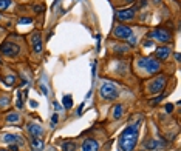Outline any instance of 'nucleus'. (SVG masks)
<instances>
[{"mask_svg":"<svg viewBox=\"0 0 181 151\" xmlns=\"http://www.w3.org/2000/svg\"><path fill=\"white\" fill-rule=\"evenodd\" d=\"M155 54H156L158 59H167L169 54H170V48L169 46H160V48H156Z\"/></svg>","mask_w":181,"mask_h":151,"instance_id":"f8f14e48","label":"nucleus"},{"mask_svg":"<svg viewBox=\"0 0 181 151\" xmlns=\"http://www.w3.org/2000/svg\"><path fill=\"white\" fill-rule=\"evenodd\" d=\"M0 51H2V54H5V56H8V57H14V56L19 54L20 48H19L16 43H12V42H5V43L0 46Z\"/></svg>","mask_w":181,"mask_h":151,"instance_id":"0eeeda50","label":"nucleus"},{"mask_svg":"<svg viewBox=\"0 0 181 151\" xmlns=\"http://www.w3.org/2000/svg\"><path fill=\"white\" fill-rule=\"evenodd\" d=\"M166 77L164 76H158V77H155L149 85H147V88H149V93H161L163 91V88L166 86Z\"/></svg>","mask_w":181,"mask_h":151,"instance_id":"39448f33","label":"nucleus"},{"mask_svg":"<svg viewBox=\"0 0 181 151\" xmlns=\"http://www.w3.org/2000/svg\"><path fill=\"white\" fill-rule=\"evenodd\" d=\"M33 9H34V11H37V12H42V11H44V8H42V6H33Z\"/></svg>","mask_w":181,"mask_h":151,"instance_id":"b1692460","label":"nucleus"},{"mask_svg":"<svg viewBox=\"0 0 181 151\" xmlns=\"http://www.w3.org/2000/svg\"><path fill=\"white\" fill-rule=\"evenodd\" d=\"M8 151H19V148H17V145H16V144H11V145H9V148H8Z\"/></svg>","mask_w":181,"mask_h":151,"instance_id":"4be33fe9","label":"nucleus"},{"mask_svg":"<svg viewBox=\"0 0 181 151\" xmlns=\"http://www.w3.org/2000/svg\"><path fill=\"white\" fill-rule=\"evenodd\" d=\"M172 110H174L172 105H166V111H170V113H172Z\"/></svg>","mask_w":181,"mask_h":151,"instance_id":"bb28decb","label":"nucleus"},{"mask_svg":"<svg viewBox=\"0 0 181 151\" xmlns=\"http://www.w3.org/2000/svg\"><path fill=\"white\" fill-rule=\"evenodd\" d=\"M26 130H28V133H30L33 137H39V136H42V134H44L42 126H40V125H37V123H28Z\"/></svg>","mask_w":181,"mask_h":151,"instance_id":"9d476101","label":"nucleus"},{"mask_svg":"<svg viewBox=\"0 0 181 151\" xmlns=\"http://www.w3.org/2000/svg\"><path fill=\"white\" fill-rule=\"evenodd\" d=\"M57 119H59V116H57V114H54V116H53V119H51V126H56Z\"/></svg>","mask_w":181,"mask_h":151,"instance_id":"412c9836","label":"nucleus"},{"mask_svg":"<svg viewBox=\"0 0 181 151\" xmlns=\"http://www.w3.org/2000/svg\"><path fill=\"white\" fill-rule=\"evenodd\" d=\"M33 22V19H30V17H20L19 19V23L20 25H26V23H31Z\"/></svg>","mask_w":181,"mask_h":151,"instance_id":"aec40b11","label":"nucleus"},{"mask_svg":"<svg viewBox=\"0 0 181 151\" xmlns=\"http://www.w3.org/2000/svg\"><path fill=\"white\" fill-rule=\"evenodd\" d=\"M149 37L155 39V40H158V42H161V43H169V42L172 40V34H170L166 28H156V30H153V31L149 34Z\"/></svg>","mask_w":181,"mask_h":151,"instance_id":"20e7f679","label":"nucleus"},{"mask_svg":"<svg viewBox=\"0 0 181 151\" xmlns=\"http://www.w3.org/2000/svg\"><path fill=\"white\" fill-rule=\"evenodd\" d=\"M132 34H133V30L130 26H126V25H119L113 30V36L119 40H127Z\"/></svg>","mask_w":181,"mask_h":151,"instance_id":"423d86ee","label":"nucleus"},{"mask_svg":"<svg viewBox=\"0 0 181 151\" xmlns=\"http://www.w3.org/2000/svg\"><path fill=\"white\" fill-rule=\"evenodd\" d=\"M31 150L33 151H42L44 150V140L39 137H33L31 140Z\"/></svg>","mask_w":181,"mask_h":151,"instance_id":"ddd939ff","label":"nucleus"},{"mask_svg":"<svg viewBox=\"0 0 181 151\" xmlns=\"http://www.w3.org/2000/svg\"><path fill=\"white\" fill-rule=\"evenodd\" d=\"M62 150L64 151H74L76 150V144L71 142V140H70V142H64V144H62Z\"/></svg>","mask_w":181,"mask_h":151,"instance_id":"f3484780","label":"nucleus"},{"mask_svg":"<svg viewBox=\"0 0 181 151\" xmlns=\"http://www.w3.org/2000/svg\"><path fill=\"white\" fill-rule=\"evenodd\" d=\"M0 151H3V150H0Z\"/></svg>","mask_w":181,"mask_h":151,"instance_id":"c85d7f7f","label":"nucleus"},{"mask_svg":"<svg viewBox=\"0 0 181 151\" xmlns=\"http://www.w3.org/2000/svg\"><path fill=\"white\" fill-rule=\"evenodd\" d=\"M135 9L133 8H129V9H121V11H118L116 12V19L119 20V22H130V20H133L135 19Z\"/></svg>","mask_w":181,"mask_h":151,"instance_id":"6e6552de","label":"nucleus"},{"mask_svg":"<svg viewBox=\"0 0 181 151\" xmlns=\"http://www.w3.org/2000/svg\"><path fill=\"white\" fill-rule=\"evenodd\" d=\"M62 103H64V108H65V110H70V108L73 107V97H71L70 94H65Z\"/></svg>","mask_w":181,"mask_h":151,"instance_id":"2eb2a0df","label":"nucleus"},{"mask_svg":"<svg viewBox=\"0 0 181 151\" xmlns=\"http://www.w3.org/2000/svg\"><path fill=\"white\" fill-rule=\"evenodd\" d=\"M101 96H102V99H105V100H115V99H118V96H119L118 86H116L113 82L104 80L102 85H101Z\"/></svg>","mask_w":181,"mask_h":151,"instance_id":"f03ea898","label":"nucleus"},{"mask_svg":"<svg viewBox=\"0 0 181 151\" xmlns=\"http://www.w3.org/2000/svg\"><path fill=\"white\" fill-rule=\"evenodd\" d=\"M132 2H135V0H126V3H132Z\"/></svg>","mask_w":181,"mask_h":151,"instance_id":"cd10ccee","label":"nucleus"},{"mask_svg":"<svg viewBox=\"0 0 181 151\" xmlns=\"http://www.w3.org/2000/svg\"><path fill=\"white\" fill-rule=\"evenodd\" d=\"M9 5H11V0H0V11L2 9H6Z\"/></svg>","mask_w":181,"mask_h":151,"instance_id":"6ab92c4d","label":"nucleus"},{"mask_svg":"<svg viewBox=\"0 0 181 151\" xmlns=\"http://www.w3.org/2000/svg\"><path fill=\"white\" fill-rule=\"evenodd\" d=\"M30 42H31V45H33L34 53H40V51H42V40H40V33H39V31H36V33L31 34Z\"/></svg>","mask_w":181,"mask_h":151,"instance_id":"1a4fd4ad","label":"nucleus"},{"mask_svg":"<svg viewBox=\"0 0 181 151\" xmlns=\"http://www.w3.org/2000/svg\"><path fill=\"white\" fill-rule=\"evenodd\" d=\"M138 131H139V123L127 126L119 137V151H133L138 142Z\"/></svg>","mask_w":181,"mask_h":151,"instance_id":"f257e3e1","label":"nucleus"},{"mask_svg":"<svg viewBox=\"0 0 181 151\" xmlns=\"http://www.w3.org/2000/svg\"><path fill=\"white\" fill-rule=\"evenodd\" d=\"M163 99V96H158L156 99H153V102H152V105H156V103H160V100Z\"/></svg>","mask_w":181,"mask_h":151,"instance_id":"5701e85b","label":"nucleus"},{"mask_svg":"<svg viewBox=\"0 0 181 151\" xmlns=\"http://www.w3.org/2000/svg\"><path fill=\"white\" fill-rule=\"evenodd\" d=\"M138 63H139V66L141 68H144L145 70V73H156V71H160V68H161V63L156 60V59H150V57H142V59H139L138 60Z\"/></svg>","mask_w":181,"mask_h":151,"instance_id":"7ed1b4c3","label":"nucleus"},{"mask_svg":"<svg viewBox=\"0 0 181 151\" xmlns=\"http://www.w3.org/2000/svg\"><path fill=\"white\" fill-rule=\"evenodd\" d=\"M144 46H145V48L152 46V40H145V42H144Z\"/></svg>","mask_w":181,"mask_h":151,"instance_id":"393cba45","label":"nucleus"},{"mask_svg":"<svg viewBox=\"0 0 181 151\" xmlns=\"http://www.w3.org/2000/svg\"><path fill=\"white\" fill-rule=\"evenodd\" d=\"M6 120L11 122V123H14V122H19L20 120V116H19V113H9L6 116Z\"/></svg>","mask_w":181,"mask_h":151,"instance_id":"a211bd4d","label":"nucleus"},{"mask_svg":"<svg viewBox=\"0 0 181 151\" xmlns=\"http://www.w3.org/2000/svg\"><path fill=\"white\" fill-rule=\"evenodd\" d=\"M3 140L8 142V144H20V139H19L17 136H12V134H6V136L3 137Z\"/></svg>","mask_w":181,"mask_h":151,"instance_id":"dca6fc26","label":"nucleus"},{"mask_svg":"<svg viewBox=\"0 0 181 151\" xmlns=\"http://www.w3.org/2000/svg\"><path fill=\"white\" fill-rule=\"evenodd\" d=\"M54 108H56V110H62V107L59 105V102H54Z\"/></svg>","mask_w":181,"mask_h":151,"instance_id":"a878e982","label":"nucleus"},{"mask_svg":"<svg viewBox=\"0 0 181 151\" xmlns=\"http://www.w3.org/2000/svg\"><path fill=\"white\" fill-rule=\"evenodd\" d=\"M124 111H126V108H124L122 105H115V107H113V110H112V113H113V119H121V117L124 116Z\"/></svg>","mask_w":181,"mask_h":151,"instance_id":"4468645a","label":"nucleus"},{"mask_svg":"<svg viewBox=\"0 0 181 151\" xmlns=\"http://www.w3.org/2000/svg\"><path fill=\"white\" fill-rule=\"evenodd\" d=\"M82 151H99V144L93 139H87L82 144Z\"/></svg>","mask_w":181,"mask_h":151,"instance_id":"9b49d317","label":"nucleus"}]
</instances>
